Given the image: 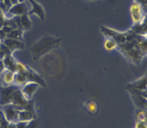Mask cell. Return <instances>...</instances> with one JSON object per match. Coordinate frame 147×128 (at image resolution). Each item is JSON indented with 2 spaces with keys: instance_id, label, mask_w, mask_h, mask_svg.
I'll return each mask as SVG.
<instances>
[{
  "instance_id": "10",
  "label": "cell",
  "mask_w": 147,
  "mask_h": 128,
  "mask_svg": "<svg viewBox=\"0 0 147 128\" xmlns=\"http://www.w3.org/2000/svg\"><path fill=\"white\" fill-rule=\"evenodd\" d=\"M34 120L32 113L29 110H19L18 122H29Z\"/></svg>"
},
{
  "instance_id": "22",
  "label": "cell",
  "mask_w": 147,
  "mask_h": 128,
  "mask_svg": "<svg viewBox=\"0 0 147 128\" xmlns=\"http://www.w3.org/2000/svg\"><path fill=\"white\" fill-rule=\"evenodd\" d=\"M85 1H96V0H85Z\"/></svg>"
},
{
  "instance_id": "3",
  "label": "cell",
  "mask_w": 147,
  "mask_h": 128,
  "mask_svg": "<svg viewBox=\"0 0 147 128\" xmlns=\"http://www.w3.org/2000/svg\"><path fill=\"white\" fill-rule=\"evenodd\" d=\"M28 1L25 0L24 2H19L14 5H11L8 9V13L11 15L22 16L23 14H27L29 11V5Z\"/></svg>"
},
{
  "instance_id": "11",
  "label": "cell",
  "mask_w": 147,
  "mask_h": 128,
  "mask_svg": "<svg viewBox=\"0 0 147 128\" xmlns=\"http://www.w3.org/2000/svg\"><path fill=\"white\" fill-rule=\"evenodd\" d=\"M14 73L9 70H4L1 72V79L6 85H11L14 83Z\"/></svg>"
},
{
  "instance_id": "6",
  "label": "cell",
  "mask_w": 147,
  "mask_h": 128,
  "mask_svg": "<svg viewBox=\"0 0 147 128\" xmlns=\"http://www.w3.org/2000/svg\"><path fill=\"white\" fill-rule=\"evenodd\" d=\"M24 74L26 76L27 82L36 83L39 85H42L43 87H45V85H46L45 80L42 79V78L36 72H35L34 70H33L30 68L26 67V70Z\"/></svg>"
},
{
  "instance_id": "21",
  "label": "cell",
  "mask_w": 147,
  "mask_h": 128,
  "mask_svg": "<svg viewBox=\"0 0 147 128\" xmlns=\"http://www.w3.org/2000/svg\"><path fill=\"white\" fill-rule=\"evenodd\" d=\"M19 2H24L25 0H18Z\"/></svg>"
},
{
  "instance_id": "8",
  "label": "cell",
  "mask_w": 147,
  "mask_h": 128,
  "mask_svg": "<svg viewBox=\"0 0 147 128\" xmlns=\"http://www.w3.org/2000/svg\"><path fill=\"white\" fill-rule=\"evenodd\" d=\"M129 88H134V89L138 90H146V76L144 75L142 77L139 78L138 80L132 82L129 84Z\"/></svg>"
},
{
  "instance_id": "13",
  "label": "cell",
  "mask_w": 147,
  "mask_h": 128,
  "mask_svg": "<svg viewBox=\"0 0 147 128\" xmlns=\"http://www.w3.org/2000/svg\"><path fill=\"white\" fill-rule=\"evenodd\" d=\"M104 47L107 51H111L117 48V44L115 42V40L113 39L112 38L107 37V39L104 42Z\"/></svg>"
},
{
  "instance_id": "7",
  "label": "cell",
  "mask_w": 147,
  "mask_h": 128,
  "mask_svg": "<svg viewBox=\"0 0 147 128\" xmlns=\"http://www.w3.org/2000/svg\"><path fill=\"white\" fill-rule=\"evenodd\" d=\"M18 112L19 109L13 104H8L5 109L6 119L11 123L18 122Z\"/></svg>"
},
{
  "instance_id": "9",
  "label": "cell",
  "mask_w": 147,
  "mask_h": 128,
  "mask_svg": "<svg viewBox=\"0 0 147 128\" xmlns=\"http://www.w3.org/2000/svg\"><path fill=\"white\" fill-rule=\"evenodd\" d=\"M6 46H7L9 49L11 51H14L15 50L23 49L24 48V44L19 39H8L6 40Z\"/></svg>"
},
{
  "instance_id": "19",
  "label": "cell",
  "mask_w": 147,
  "mask_h": 128,
  "mask_svg": "<svg viewBox=\"0 0 147 128\" xmlns=\"http://www.w3.org/2000/svg\"><path fill=\"white\" fill-rule=\"evenodd\" d=\"M134 128H147L146 123L137 121L136 122V125H135Z\"/></svg>"
},
{
  "instance_id": "2",
  "label": "cell",
  "mask_w": 147,
  "mask_h": 128,
  "mask_svg": "<svg viewBox=\"0 0 147 128\" xmlns=\"http://www.w3.org/2000/svg\"><path fill=\"white\" fill-rule=\"evenodd\" d=\"M130 12L134 23L136 25L142 24L144 19H145L144 9L139 4L134 2L131 5Z\"/></svg>"
},
{
  "instance_id": "5",
  "label": "cell",
  "mask_w": 147,
  "mask_h": 128,
  "mask_svg": "<svg viewBox=\"0 0 147 128\" xmlns=\"http://www.w3.org/2000/svg\"><path fill=\"white\" fill-rule=\"evenodd\" d=\"M38 87H39V85L37 83H33V82H27L26 84L23 85L22 88H20V90L26 100L29 101L32 99V96L35 93L36 90L38 89Z\"/></svg>"
},
{
  "instance_id": "12",
  "label": "cell",
  "mask_w": 147,
  "mask_h": 128,
  "mask_svg": "<svg viewBox=\"0 0 147 128\" xmlns=\"http://www.w3.org/2000/svg\"><path fill=\"white\" fill-rule=\"evenodd\" d=\"M27 83L26 76L24 74L20 73H14V83H15L16 85L19 87H22L23 85Z\"/></svg>"
},
{
  "instance_id": "20",
  "label": "cell",
  "mask_w": 147,
  "mask_h": 128,
  "mask_svg": "<svg viewBox=\"0 0 147 128\" xmlns=\"http://www.w3.org/2000/svg\"><path fill=\"white\" fill-rule=\"evenodd\" d=\"M9 1H10V3H11V5H14V4L19 3L18 0H9Z\"/></svg>"
},
{
  "instance_id": "18",
  "label": "cell",
  "mask_w": 147,
  "mask_h": 128,
  "mask_svg": "<svg viewBox=\"0 0 147 128\" xmlns=\"http://www.w3.org/2000/svg\"><path fill=\"white\" fill-rule=\"evenodd\" d=\"M134 2L136 3V4H139L142 8H144L145 9H146L147 7V0H133Z\"/></svg>"
},
{
  "instance_id": "17",
  "label": "cell",
  "mask_w": 147,
  "mask_h": 128,
  "mask_svg": "<svg viewBox=\"0 0 147 128\" xmlns=\"http://www.w3.org/2000/svg\"><path fill=\"white\" fill-rule=\"evenodd\" d=\"M26 67H27V66H24V64H21V63L17 62V66H16V72L24 74L26 70Z\"/></svg>"
},
{
  "instance_id": "14",
  "label": "cell",
  "mask_w": 147,
  "mask_h": 128,
  "mask_svg": "<svg viewBox=\"0 0 147 128\" xmlns=\"http://www.w3.org/2000/svg\"><path fill=\"white\" fill-rule=\"evenodd\" d=\"M20 23H21L23 29L24 30H28L30 29L31 26H32V23H31L30 20L28 18V14H25L21 16V19H20Z\"/></svg>"
},
{
  "instance_id": "16",
  "label": "cell",
  "mask_w": 147,
  "mask_h": 128,
  "mask_svg": "<svg viewBox=\"0 0 147 128\" xmlns=\"http://www.w3.org/2000/svg\"><path fill=\"white\" fill-rule=\"evenodd\" d=\"M86 108L89 113H95L97 111V105L94 101H91L89 103L86 104Z\"/></svg>"
},
{
  "instance_id": "1",
  "label": "cell",
  "mask_w": 147,
  "mask_h": 128,
  "mask_svg": "<svg viewBox=\"0 0 147 128\" xmlns=\"http://www.w3.org/2000/svg\"><path fill=\"white\" fill-rule=\"evenodd\" d=\"M61 40L56 36L45 35L39 40L35 42L31 48V54L34 61L39 59L51 50L59 45Z\"/></svg>"
},
{
  "instance_id": "4",
  "label": "cell",
  "mask_w": 147,
  "mask_h": 128,
  "mask_svg": "<svg viewBox=\"0 0 147 128\" xmlns=\"http://www.w3.org/2000/svg\"><path fill=\"white\" fill-rule=\"evenodd\" d=\"M27 1L32 7V9L29 10V11L27 12L28 15L34 14L39 19L43 21L45 18V11L43 7L34 0H27Z\"/></svg>"
},
{
  "instance_id": "15",
  "label": "cell",
  "mask_w": 147,
  "mask_h": 128,
  "mask_svg": "<svg viewBox=\"0 0 147 128\" xmlns=\"http://www.w3.org/2000/svg\"><path fill=\"white\" fill-rule=\"evenodd\" d=\"M136 118L138 121L146 123V113L143 109H140L136 113Z\"/></svg>"
}]
</instances>
